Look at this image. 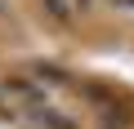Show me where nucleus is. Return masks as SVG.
Returning <instances> with one entry per match:
<instances>
[{"mask_svg":"<svg viewBox=\"0 0 134 129\" xmlns=\"http://www.w3.org/2000/svg\"><path fill=\"white\" fill-rule=\"evenodd\" d=\"M85 0H40V14H49L54 22H76Z\"/></svg>","mask_w":134,"mask_h":129,"instance_id":"nucleus-1","label":"nucleus"}]
</instances>
